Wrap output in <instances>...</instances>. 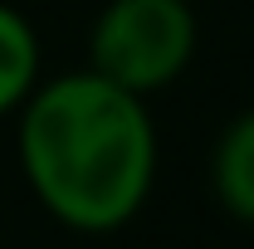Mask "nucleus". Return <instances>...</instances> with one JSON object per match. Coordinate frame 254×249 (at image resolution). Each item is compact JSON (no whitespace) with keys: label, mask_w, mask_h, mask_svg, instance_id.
<instances>
[{"label":"nucleus","mask_w":254,"mask_h":249,"mask_svg":"<svg viewBox=\"0 0 254 249\" xmlns=\"http://www.w3.org/2000/svg\"><path fill=\"white\" fill-rule=\"evenodd\" d=\"M210 190L225 215H235L240 225H254V108H245L220 132V142L210 152Z\"/></svg>","instance_id":"3"},{"label":"nucleus","mask_w":254,"mask_h":249,"mask_svg":"<svg viewBox=\"0 0 254 249\" xmlns=\"http://www.w3.org/2000/svg\"><path fill=\"white\" fill-rule=\"evenodd\" d=\"M44 54H39V30L30 25L25 10L0 0V118H15L20 103L34 93L44 78Z\"/></svg>","instance_id":"4"},{"label":"nucleus","mask_w":254,"mask_h":249,"mask_svg":"<svg viewBox=\"0 0 254 249\" xmlns=\"http://www.w3.org/2000/svg\"><path fill=\"white\" fill-rule=\"evenodd\" d=\"M195 44L200 25L190 0H108L88 25V68L152 98L190 68Z\"/></svg>","instance_id":"2"},{"label":"nucleus","mask_w":254,"mask_h":249,"mask_svg":"<svg viewBox=\"0 0 254 249\" xmlns=\"http://www.w3.org/2000/svg\"><path fill=\"white\" fill-rule=\"evenodd\" d=\"M15 152L39 210L78 235H113L157 186V123L142 93L93 68L39 78L15 113Z\"/></svg>","instance_id":"1"}]
</instances>
